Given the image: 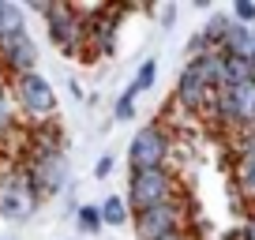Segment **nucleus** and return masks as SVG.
I'll use <instances>...</instances> for the list:
<instances>
[{"mask_svg":"<svg viewBox=\"0 0 255 240\" xmlns=\"http://www.w3.org/2000/svg\"><path fill=\"white\" fill-rule=\"evenodd\" d=\"M240 188H244L248 195H255V161H244V165H240Z\"/></svg>","mask_w":255,"mask_h":240,"instance_id":"19","label":"nucleus"},{"mask_svg":"<svg viewBox=\"0 0 255 240\" xmlns=\"http://www.w3.org/2000/svg\"><path fill=\"white\" fill-rule=\"evenodd\" d=\"M233 15H237L240 26H252L255 23V4L252 0H237V4H233Z\"/></svg>","mask_w":255,"mask_h":240,"instance_id":"17","label":"nucleus"},{"mask_svg":"<svg viewBox=\"0 0 255 240\" xmlns=\"http://www.w3.org/2000/svg\"><path fill=\"white\" fill-rule=\"evenodd\" d=\"M214 94H218V90L210 87L207 79H203L199 64H195V60H188V68H184V72H180V79H176V102H180L184 109L199 113V109H210Z\"/></svg>","mask_w":255,"mask_h":240,"instance_id":"6","label":"nucleus"},{"mask_svg":"<svg viewBox=\"0 0 255 240\" xmlns=\"http://www.w3.org/2000/svg\"><path fill=\"white\" fill-rule=\"evenodd\" d=\"M11 124V117H8V102H4V94H0V131Z\"/></svg>","mask_w":255,"mask_h":240,"instance_id":"21","label":"nucleus"},{"mask_svg":"<svg viewBox=\"0 0 255 240\" xmlns=\"http://www.w3.org/2000/svg\"><path fill=\"white\" fill-rule=\"evenodd\" d=\"M135 229L143 240H161L169 233H180V203L169 199V203H158V207L135 210Z\"/></svg>","mask_w":255,"mask_h":240,"instance_id":"5","label":"nucleus"},{"mask_svg":"<svg viewBox=\"0 0 255 240\" xmlns=\"http://www.w3.org/2000/svg\"><path fill=\"white\" fill-rule=\"evenodd\" d=\"M135 98H139L135 87H128L124 94H120V102H117V120H131V117H135Z\"/></svg>","mask_w":255,"mask_h":240,"instance_id":"15","label":"nucleus"},{"mask_svg":"<svg viewBox=\"0 0 255 240\" xmlns=\"http://www.w3.org/2000/svg\"><path fill=\"white\" fill-rule=\"evenodd\" d=\"M38 11L45 15V26H49V38L56 41L60 49H68V53H75L83 41V26H87V19H79L72 8H60V4H38Z\"/></svg>","mask_w":255,"mask_h":240,"instance_id":"3","label":"nucleus"},{"mask_svg":"<svg viewBox=\"0 0 255 240\" xmlns=\"http://www.w3.org/2000/svg\"><path fill=\"white\" fill-rule=\"evenodd\" d=\"M240 158L255 161V128H244V135H240Z\"/></svg>","mask_w":255,"mask_h":240,"instance_id":"18","label":"nucleus"},{"mask_svg":"<svg viewBox=\"0 0 255 240\" xmlns=\"http://www.w3.org/2000/svg\"><path fill=\"white\" fill-rule=\"evenodd\" d=\"M113 173V158L105 154V158H98V165H94V176H109Z\"/></svg>","mask_w":255,"mask_h":240,"instance_id":"20","label":"nucleus"},{"mask_svg":"<svg viewBox=\"0 0 255 240\" xmlns=\"http://www.w3.org/2000/svg\"><path fill=\"white\" fill-rule=\"evenodd\" d=\"M15 90H19V102H23V109H26V113H34V117H49V113L56 109V94H53V87H49V79H45V75H38V72L19 75Z\"/></svg>","mask_w":255,"mask_h":240,"instance_id":"8","label":"nucleus"},{"mask_svg":"<svg viewBox=\"0 0 255 240\" xmlns=\"http://www.w3.org/2000/svg\"><path fill=\"white\" fill-rule=\"evenodd\" d=\"M98 214H102V225H124L128 222V203L120 199V195H109V199L98 207Z\"/></svg>","mask_w":255,"mask_h":240,"instance_id":"13","label":"nucleus"},{"mask_svg":"<svg viewBox=\"0 0 255 240\" xmlns=\"http://www.w3.org/2000/svg\"><path fill=\"white\" fill-rule=\"evenodd\" d=\"M218 53L255 64V26H240V23H233L229 30H225V38H222V45H218Z\"/></svg>","mask_w":255,"mask_h":240,"instance_id":"10","label":"nucleus"},{"mask_svg":"<svg viewBox=\"0 0 255 240\" xmlns=\"http://www.w3.org/2000/svg\"><path fill=\"white\" fill-rule=\"evenodd\" d=\"M34 199H38V192L30 188L26 173L23 176H8L4 188H0V214L8 218V222H23V218H30Z\"/></svg>","mask_w":255,"mask_h":240,"instance_id":"7","label":"nucleus"},{"mask_svg":"<svg viewBox=\"0 0 255 240\" xmlns=\"http://www.w3.org/2000/svg\"><path fill=\"white\" fill-rule=\"evenodd\" d=\"M75 222H79V229L83 233H98L102 229V214H98V207H79V214H75Z\"/></svg>","mask_w":255,"mask_h":240,"instance_id":"14","label":"nucleus"},{"mask_svg":"<svg viewBox=\"0 0 255 240\" xmlns=\"http://www.w3.org/2000/svg\"><path fill=\"white\" fill-rule=\"evenodd\" d=\"M165 158H169V135L158 124H143L128 146L131 169H165Z\"/></svg>","mask_w":255,"mask_h":240,"instance_id":"2","label":"nucleus"},{"mask_svg":"<svg viewBox=\"0 0 255 240\" xmlns=\"http://www.w3.org/2000/svg\"><path fill=\"white\" fill-rule=\"evenodd\" d=\"M176 192L173 173L165 169H131V184H128V203L135 210L158 207V203H169Z\"/></svg>","mask_w":255,"mask_h":240,"instance_id":"1","label":"nucleus"},{"mask_svg":"<svg viewBox=\"0 0 255 240\" xmlns=\"http://www.w3.org/2000/svg\"><path fill=\"white\" fill-rule=\"evenodd\" d=\"M244 240H255V218H252V222L244 225Z\"/></svg>","mask_w":255,"mask_h":240,"instance_id":"22","label":"nucleus"},{"mask_svg":"<svg viewBox=\"0 0 255 240\" xmlns=\"http://www.w3.org/2000/svg\"><path fill=\"white\" fill-rule=\"evenodd\" d=\"M161 240H188V233L180 229V233H169V237H161Z\"/></svg>","mask_w":255,"mask_h":240,"instance_id":"23","label":"nucleus"},{"mask_svg":"<svg viewBox=\"0 0 255 240\" xmlns=\"http://www.w3.org/2000/svg\"><path fill=\"white\" fill-rule=\"evenodd\" d=\"M154 75H158V64H154V60H143V68H139V75L131 79V87L143 94V90H150V87H154Z\"/></svg>","mask_w":255,"mask_h":240,"instance_id":"16","label":"nucleus"},{"mask_svg":"<svg viewBox=\"0 0 255 240\" xmlns=\"http://www.w3.org/2000/svg\"><path fill=\"white\" fill-rule=\"evenodd\" d=\"M26 180H30L34 192H60L64 180H68V161H64V154L56 150V146H41L34 165H30V173H26Z\"/></svg>","mask_w":255,"mask_h":240,"instance_id":"4","label":"nucleus"},{"mask_svg":"<svg viewBox=\"0 0 255 240\" xmlns=\"http://www.w3.org/2000/svg\"><path fill=\"white\" fill-rule=\"evenodd\" d=\"M0 53L8 60V68H15L19 75L34 72V64H38V45H34V38L26 30H15L8 38H0Z\"/></svg>","mask_w":255,"mask_h":240,"instance_id":"9","label":"nucleus"},{"mask_svg":"<svg viewBox=\"0 0 255 240\" xmlns=\"http://www.w3.org/2000/svg\"><path fill=\"white\" fill-rule=\"evenodd\" d=\"M113 30H117V19H113L109 11H98V19H94V23H87V26H83V38L90 34L98 49H109V45H113Z\"/></svg>","mask_w":255,"mask_h":240,"instance_id":"11","label":"nucleus"},{"mask_svg":"<svg viewBox=\"0 0 255 240\" xmlns=\"http://www.w3.org/2000/svg\"><path fill=\"white\" fill-rule=\"evenodd\" d=\"M15 30H26L23 23V8L19 4H8V0H0V38H8Z\"/></svg>","mask_w":255,"mask_h":240,"instance_id":"12","label":"nucleus"}]
</instances>
